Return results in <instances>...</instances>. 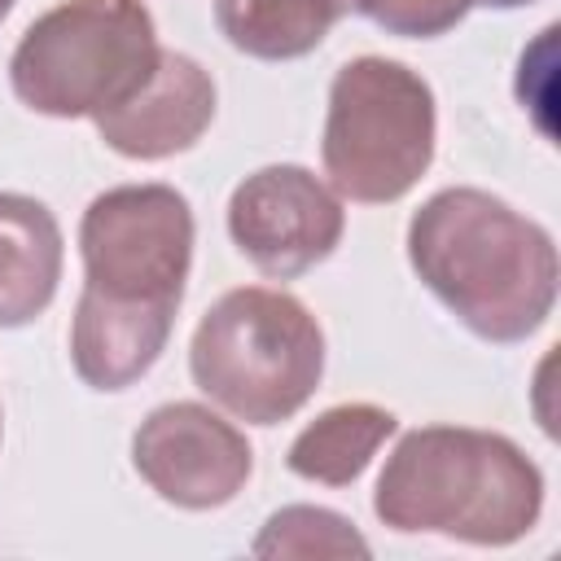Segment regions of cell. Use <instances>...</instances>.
Returning a JSON list of instances; mask_svg holds the SVG:
<instances>
[{"label":"cell","instance_id":"6da1fadb","mask_svg":"<svg viewBox=\"0 0 561 561\" xmlns=\"http://www.w3.org/2000/svg\"><path fill=\"white\" fill-rule=\"evenodd\" d=\"M403 245L416 280L482 342H526L557 307L552 232L486 188L460 184L425 197Z\"/></svg>","mask_w":561,"mask_h":561},{"label":"cell","instance_id":"7a4b0ae2","mask_svg":"<svg viewBox=\"0 0 561 561\" xmlns=\"http://www.w3.org/2000/svg\"><path fill=\"white\" fill-rule=\"evenodd\" d=\"M373 513L399 535L508 548L539 526L543 469L495 430L421 425L386 456L373 486Z\"/></svg>","mask_w":561,"mask_h":561},{"label":"cell","instance_id":"3957f363","mask_svg":"<svg viewBox=\"0 0 561 561\" xmlns=\"http://www.w3.org/2000/svg\"><path fill=\"white\" fill-rule=\"evenodd\" d=\"M193 386L245 425H280L324 377V329L285 289L241 285L206 307L188 342Z\"/></svg>","mask_w":561,"mask_h":561},{"label":"cell","instance_id":"277c9868","mask_svg":"<svg viewBox=\"0 0 561 561\" xmlns=\"http://www.w3.org/2000/svg\"><path fill=\"white\" fill-rule=\"evenodd\" d=\"M158 53L145 0H61L22 31L9 88L31 114L96 118L153 75Z\"/></svg>","mask_w":561,"mask_h":561},{"label":"cell","instance_id":"5b68a950","mask_svg":"<svg viewBox=\"0 0 561 561\" xmlns=\"http://www.w3.org/2000/svg\"><path fill=\"white\" fill-rule=\"evenodd\" d=\"M434 88L394 57H351L337 66L324 105L320 162L342 202L386 206L408 197L434 162Z\"/></svg>","mask_w":561,"mask_h":561},{"label":"cell","instance_id":"8992f818","mask_svg":"<svg viewBox=\"0 0 561 561\" xmlns=\"http://www.w3.org/2000/svg\"><path fill=\"white\" fill-rule=\"evenodd\" d=\"M193 206L171 184H118L88 202L79 219L83 285L136 298L184 302L193 267Z\"/></svg>","mask_w":561,"mask_h":561},{"label":"cell","instance_id":"52a82bcc","mask_svg":"<svg viewBox=\"0 0 561 561\" xmlns=\"http://www.w3.org/2000/svg\"><path fill=\"white\" fill-rule=\"evenodd\" d=\"M346 232L342 197L298 162H272L245 175L228 197V237L250 267L294 280L320 267Z\"/></svg>","mask_w":561,"mask_h":561},{"label":"cell","instance_id":"ba28073f","mask_svg":"<svg viewBox=\"0 0 561 561\" xmlns=\"http://www.w3.org/2000/svg\"><path fill=\"white\" fill-rule=\"evenodd\" d=\"M131 465L158 500L184 513H210L245 491L254 451L224 412L210 403L175 399L136 425Z\"/></svg>","mask_w":561,"mask_h":561},{"label":"cell","instance_id":"9c48e42d","mask_svg":"<svg viewBox=\"0 0 561 561\" xmlns=\"http://www.w3.org/2000/svg\"><path fill=\"white\" fill-rule=\"evenodd\" d=\"M215 79L210 70L175 48H162L153 75L114 110L96 114V136L131 162H162L193 149L215 123Z\"/></svg>","mask_w":561,"mask_h":561},{"label":"cell","instance_id":"30bf717a","mask_svg":"<svg viewBox=\"0 0 561 561\" xmlns=\"http://www.w3.org/2000/svg\"><path fill=\"white\" fill-rule=\"evenodd\" d=\"M175 311L167 302L114 298L101 289H79L70 316V368L88 390L118 394L136 386L167 351Z\"/></svg>","mask_w":561,"mask_h":561},{"label":"cell","instance_id":"8fae6325","mask_svg":"<svg viewBox=\"0 0 561 561\" xmlns=\"http://www.w3.org/2000/svg\"><path fill=\"white\" fill-rule=\"evenodd\" d=\"M61 263L57 215L39 197L0 193V329H22L53 307Z\"/></svg>","mask_w":561,"mask_h":561},{"label":"cell","instance_id":"7c38bea8","mask_svg":"<svg viewBox=\"0 0 561 561\" xmlns=\"http://www.w3.org/2000/svg\"><path fill=\"white\" fill-rule=\"evenodd\" d=\"M394 430H399V416L390 408L333 403L294 434V443L285 451V469L302 482L351 486L373 465V456L386 447V438Z\"/></svg>","mask_w":561,"mask_h":561},{"label":"cell","instance_id":"4fadbf2b","mask_svg":"<svg viewBox=\"0 0 561 561\" xmlns=\"http://www.w3.org/2000/svg\"><path fill=\"white\" fill-rule=\"evenodd\" d=\"M333 0H215L219 35L259 61H298L333 31Z\"/></svg>","mask_w":561,"mask_h":561},{"label":"cell","instance_id":"5bb4252c","mask_svg":"<svg viewBox=\"0 0 561 561\" xmlns=\"http://www.w3.org/2000/svg\"><path fill=\"white\" fill-rule=\"evenodd\" d=\"M254 557H373V543L355 530L351 517L320 504H285L276 508L250 543Z\"/></svg>","mask_w":561,"mask_h":561},{"label":"cell","instance_id":"9a60e30c","mask_svg":"<svg viewBox=\"0 0 561 561\" xmlns=\"http://www.w3.org/2000/svg\"><path fill=\"white\" fill-rule=\"evenodd\" d=\"M473 0H364V18L399 39H438L469 18Z\"/></svg>","mask_w":561,"mask_h":561},{"label":"cell","instance_id":"2e32d148","mask_svg":"<svg viewBox=\"0 0 561 561\" xmlns=\"http://www.w3.org/2000/svg\"><path fill=\"white\" fill-rule=\"evenodd\" d=\"M482 9H522V4H535V0H473Z\"/></svg>","mask_w":561,"mask_h":561},{"label":"cell","instance_id":"e0dca14e","mask_svg":"<svg viewBox=\"0 0 561 561\" xmlns=\"http://www.w3.org/2000/svg\"><path fill=\"white\" fill-rule=\"evenodd\" d=\"M333 9H337V18H351L364 9V0H333Z\"/></svg>","mask_w":561,"mask_h":561},{"label":"cell","instance_id":"ac0fdd59","mask_svg":"<svg viewBox=\"0 0 561 561\" xmlns=\"http://www.w3.org/2000/svg\"><path fill=\"white\" fill-rule=\"evenodd\" d=\"M13 4H18V0H0V22H4L9 13H13Z\"/></svg>","mask_w":561,"mask_h":561},{"label":"cell","instance_id":"d6986e66","mask_svg":"<svg viewBox=\"0 0 561 561\" xmlns=\"http://www.w3.org/2000/svg\"><path fill=\"white\" fill-rule=\"evenodd\" d=\"M0 443H4V403H0Z\"/></svg>","mask_w":561,"mask_h":561}]
</instances>
